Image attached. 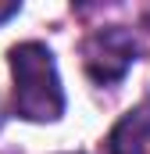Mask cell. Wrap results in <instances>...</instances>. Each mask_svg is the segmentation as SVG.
<instances>
[{"mask_svg": "<svg viewBox=\"0 0 150 154\" xmlns=\"http://www.w3.org/2000/svg\"><path fill=\"white\" fill-rule=\"evenodd\" d=\"M18 11H22V4H18V0H7V4H0V22H7V18H14Z\"/></svg>", "mask_w": 150, "mask_h": 154, "instance_id": "obj_4", "label": "cell"}, {"mask_svg": "<svg viewBox=\"0 0 150 154\" xmlns=\"http://www.w3.org/2000/svg\"><path fill=\"white\" fill-rule=\"evenodd\" d=\"M132 61H136V39L122 25L97 29L82 43V65H86L89 79L100 82V86H111L118 79H125V72L132 68Z\"/></svg>", "mask_w": 150, "mask_h": 154, "instance_id": "obj_2", "label": "cell"}, {"mask_svg": "<svg viewBox=\"0 0 150 154\" xmlns=\"http://www.w3.org/2000/svg\"><path fill=\"white\" fill-rule=\"evenodd\" d=\"M107 151L111 154H150V97H143L136 108H129L114 122L111 136H107Z\"/></svg>", "mask_w": 150, "mask_h": 154, "instance_id": "obj_3", "label": "cell"}, {"mask_svg": "<svg viewBox=\"0 0 150 154\" xmlns=\"http://www.w3.org/2000/svg\"><path fill=\"white\" fill-rule=\"evenodd\" d=\"M7 61L14 75V115L25 122H57L64 115V90L54 54L43 43L29 39L11 47Z\"/></svg>", "mask_w": 150, "mask_h": 154, "instance_id": "obj_1", "label": "cell"}]
</instances>
